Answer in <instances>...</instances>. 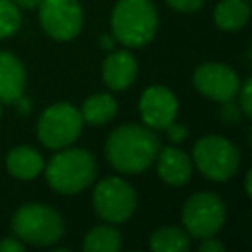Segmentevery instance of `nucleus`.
Listing matches in <instances>:
<instances>
[{"label":"nucleus","mask_w":252,"mask_h":252,"mask_svg":"<svg viewBox=\"0 0 252 252\" xmlns=\"http://www.w3.org/2000/svg\"><path fill=\"white\" fill-rule=\"evenodd\" d=\"M181 220L185 232L193 238H209L215 236L226 220V205L224 201L211 191H201L191 195L181 211Z\"/></svg>","instance_id":"7"},{"label":"nucleus","mask_w":252,"mask_h":252,"mask_svg":"<svg viewBox=\"0 0 252 252\" xmlns=\"http://www.w3.org/2000/svg\"><path fill=\"white\" fill-rule=\"evenodd\" d=\"M224 250V244L220 240H217L215 236H209V238H201V244H199V252H222Z\"/></svg>","instance_id":"25"},{"label":"nucleus","mask_w":252,"mask_h":252,"mask_svg":"<svg viewBox=\"0 0 252 252\" xmlns=\"http://www.w3.org/2000/svg\"><path fill=\"white\" fill-rule=\"evenodd\" d=\"M159 148V138L146 124H122L106 138L104 152L114 169L122 173H142L156 161Z\"/></svg>","instance_id":"1"},{"label":"nucleus","mask_w":252,"mask_h":252,"mask_svg":"<svg viewBox=\"0 0 252 252\" xmlns=\"http://www.w3.org/2000/svg\"><path fill=\"white\" fill-rule=\"evenodd\" d=\"M189 244V234L177 226H161L150 236V248L154 252H185Z\"/></svg>","instance_id":"19"},{"label":"nucleus","mask_w":252,"mask_h":252,"mask_svg":"<svg viewBox=\"0 0 252 252\" xmlns=\"http://www.w3.org/2000/svg\"><path fill=\"white\" fill-rule=\"evenodd\" d=\"M81 110L69 102L47 106L37 120V138L45 148L61 150L71 146L83 132Z\"/></svg>","instance_id":"6"},{"label":"nucleus","mask_w":252,"mask_h":252,"mask_svg":"<svg viewBox=\"0 0 252 252\" xmlns=\"http://www.w3.org/2000/svg\"><path fill=\"white\" fill-rule=\"evenodd\" d=\"M24 250L26 244L16 236H6L4 240H0V252H24Z\"/></svg>","instance_id":"23"},{"label":"nucleus","mask_w":252,"mask_h":252,"mask_svg":"<svg viewBox=\"0 0 252 252\" xmlns=\"http://www.w3.org/2000/svg\"><path fill=\"white\" fill-rule=\"evenodd\" d=\"M37 8L39 24L49 37L69 41L79 35L83 28V8L79 0H41Z\"/></svg>","instance_id":"9"},{"label":"nucleus","mask_w":252,"mask_h":252,"mask_svg":"<svg viewBox=\"0 0 252 252\" xmlns=\"http://www.w3.org/2000/svg\"><path fill=\"white\" fill-rule=\"evenodd\" d=\"M236 94L240 98L238 108H240L242 116L244 118H250L252 116V102H250V98H252V79H246L244 83H240V89H238Z\"/></svg>","instance_id":"21"},{"label":"nucleus","mask_w":252,"mask_h":252,"mask_svg":"<svg viewBox=\"0 0 252 252\" xmlns=\"http://www.w3.org/2000/svg\"><path fill=\"white\" fill-rule=\"evenodd\" d=\"M26 91V69L8 51H0V102L14 104Z\"/></svg>","instance_id":"14"},{"label":"nucleus","mask_w":252,"mask_h":252,"mask_svg":"<svg viewBox=\"0 0 252 252\" xmlns=\"http://www.w3.org/2000/svg\"><path fill=\"white\" fill-rule=\"evenodd\" d=\"M114 43H116V39H114V35L110 37V33H106V35H102V37H100V45H102L104 49H112V47H114Z\"/></svg>","instance_id":"28"},{"label":"nucleus","mask_w":252,"mask_h":252,"mask_svg":"<svg viewBox=\"0 0 252 252\" xmlns=\"http://www.w3.org/2000/svg\"><path fill=\"white\" fill-rule=\"evenodd\" d=\"M43 167H45L43 156L32 146H16L6 156L8 173L22 181L35 179L39 173H43Z\"/></svg>","instance_id":"15"},{"label":"nucleus","mask_w":252,"mask_h":252,"mask_svg":"<svg viewBox=\"0 0 252 252\" xmlns=\"http://www.w3.org/2000/svg\"><path fill=\"white\" fill-rule=\"evenodd\" d=\"M22 24L20 8L12 0H0V39L10 37Z\"/></svg>","instance_id":"20"},{"label":"nucleus","mask_w":252,"mask_h":252,"mask_svg":"<svg viewBox=\"0 0 252 252\" xmlns=\"http://www.w3.org/2000/svg\"><path fill=\"white\" fill-rule=\"evenodd\" d=\"M120 246H122V236L110 222L91 228L83 240L85 252H118Z\"/></svg>","instance_id":"18"},{"label":"nucleus","mask_w":252,"mask_h":252,"mask_svg":"<svg viewBox=\"0 0 252 252\" xmlns=\"http://www.w3.org/2000/svg\"><path fill=\"white\" fill-rule=\"evenodd\" d=\"M156 163H158L159 179L171 187H181V185L189 183V179L193 175L191 158L181 148H175V146L159 148V152L156 156Z\"/></svg>","instance_id":"13"},{"label":"nucleus","mask_w":252,"mask_h":252,"mask_svg":"<svg viewBox=\"0 0 252 252\" xmlns=\"http://www.w3.org/2000/svg\"><path fill=\"white\" fill-rule=\"evenodd\" d=\"M191 161L203 177L211 181H228L240 165V152L228 138L211 134L195 142Z\"/></svg>","instance_id":"5"},{"label":"nucleus","mask_w":252,"mask_h":252,"mask_svg":"<svg viewBox=\"0 0 252 252\" xmlns=\"http://www.w3.org/2000/svg\"><path fill=\"white\" fill-rule=\"evenodd\" d=\"M0 116H2V110H0Z\"/></svg>","instance_id":"30"},{"label":"nucleus","mask_w":252,"mask_h":252,"mask_svg":"<svg viewBox=\"0 0 252 252\" xmlns=\"http://www.w3.org/2000/svg\"><path fill=\"white\" fill-rule=\"evenodd\" d=\"M93 205H94V213L102 220L110 224H122L134 215L138 205V195L126 179L104 177L96 183L93 191Z\"/></svg>","instance_id":"8"},{"label":"nucleus","mask_w":252,"mask_h":252,"mask_svg":"<svg viewBox=\"0 0 252 252\" xmlns=\"http://www.w3.org/2000/svg\"><path fill=\"white\" fill-rule=\"evenodd\" d=\"M215 24L222 32H238L248 24L250 4L248 0H220L213 12Z\"/></svg>","instance_id":"16"},{"label":"nucleus","mask_w":252,"mask_h":252,"mask_svg":"<svg viewBox=\"0 0 252 252\" xmlns=\"http://www.w3.org/2000/svg\"><path fill=\"white\" fill-rule=\"evenodd\" d=\"M12 232L32 246H53L65 232L61 215L43 203H26L12 217Z\"/></svg>","instance_id":"4"},{"label":"nucleus","mask_w":252,"mask_h":252,"mask_svg":"<svg viewBox=\"0 0 252 252\" xmlns=\"http://www.w3.org/2000/svg\"><path fill=\"white\" fill-rule=\"evenodd\" d=\"M177 12H197L205 0H165Z\"/></svg>","instance_id":"22"},{"label":"nucleus","mask_w":252,"mask_h":252,"mask_svg":"<svg viewBox=\"0 0 252 252\" xmlns=\"http://www.w3.org/2000/svg\"><path fill=\"white\" fill-rule=\"evenodd\" d=\"M224 104V110L220 112L222 114V118H228V120H238L240 118V108H238V104H232V100H228V102H222Z\"/></svg>","instance_id":"26"},{"label":"nucleus","mask_w":252,"mask_h":252,"mask_svg":"<svg viewBox=\"0 0 252 252\" xmlns=\"http://www.w3.org/2000/svg\"><path fill=\"white\" fill-rule=\"evenodd\" d=\"M250 175H252V171L246 173V181H244V187H246V195H248V197L252 195V189H250Z\"/></svg>","instance_id":"29"},{"label":"nucleus","mask_w":252,"mask_h":252,"mask_svg":"<svg viewBox=\"0 0 252 252\" xmlns=\"http://www.w3.org/2000/svg\"><path fill=\"white\" fill-rule=\"evenodd\" d=\"M18 8H24V10H32V8H37L41 0H12Z\"/></svg>","instance_id":"27"},{"label":"nucleus","mask_w":252,"mask_h":252,"mask_svg":"<svg viewBox=\"0 0 252 252\" xmlns=\"http://www.w3.org/2000/svg\"><path fill=\"white\" fill-rule=\"evenodd\" d=\"M165 130H167V136H169V140H171L173 144H179V142H183V140L187 138V128H185L183 124L171 122Z\"/></svg>","instance_id":"24"},{"label":"nucleus","mask_w":252,"mask_h":252,"mask_svg":"<svg viewBox=\"0 0 252 252\" xmlns=\"http://www.w3.org/2000/svg\"><path fill=\"white\" fill-rule=\"evenodd\" d=\"M49 187L61 195L85 191L96 177V159L83 148H61L43 167Z\"/></svg>","instance_id":"2"},{"label":"nucleus","mask_w":252,"mask_h":252,"mask_svg":"<svg viewBox=\"0 0 252 252\" xmlns=\"http://www.w3.org/2000/svg\"><path fill=\"white\" fill-rule=\"evenodd\" d=\"M193 87L211 100L228 102L236 96L240 89V77L232 67L217 61H209L195 69Z\"/></svg>","instance_id":"10"},{"label":"nucleus","mask_w":252,"mask_h":252,"mask_svg":"<svg viewBox=\"0 0 252 252\" xmlns=\"http://www.w3.org/2000/svg\"><path fill=\"white\" fill-rule=\"evenodd\" d=\"M116 110H118V104H116V98L112 94L96 93V94H91L83 102L81 116H83V122H87V124L102 126L116 116Z\"/></svg>","instance_id":"17"},{"label":"nucleus","mask_w":252,"mask_h":252,"mask_svg":"<svg viewBox=\"0 0 252 252\" xmlns=\"http://www.w3.org/2000/svg\"><path fill=\"white\" fill-rule=\"evenodd\" d=\"M140 116L142 122L152 130H165L177 118L179 102L171 89L163 85L148 87L140 96Z\"/></svg>","instance_id":"11"},{"label":"nucleus","mask_w":252,"mask_h":252,"mask_svg":"<svg viewBox=\"0 0 252 252\" xmlns=\"http://www.w3.org/2000/svg\"><path fill=\"white\" fill-rule=\"evenodd\" d=\"M110 30L116 43L144 47L158 32V10L152 0H118L112 8Z\"/></svg>","instance_id":"3"},{"label":"nucleus","mask_w":252,"mask_h":252,"mask_svg":"<svg viewBox=\"0 0 252 252\" xmlns=\"http://www.w3.org/2000/svg\"><path fill=\"white\" fill-rule=\"evenodd\" d=\"M138 77V61L126 49H110L102 61V81L112 91L128 89Z\"/></svg>","instance_id":"12"}]
</instances>
